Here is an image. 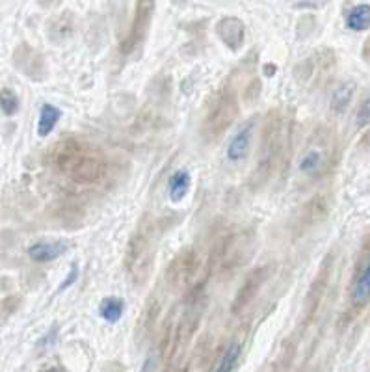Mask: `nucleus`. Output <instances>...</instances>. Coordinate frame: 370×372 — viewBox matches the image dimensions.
I'll list each match as a JSON object with an SVG mask.
<instances>
[{
    "instance_id": "dca6fc26",
    "label": "nucleus",
    "mask_w": 370,
    "mask_h": 372,
    "mask_svg": "<svg viewBox=\"0 0 370 372\" xmlns=\"http://www.w3.org/2000/svg\"><path fill=\"white\" fill-rule=\"evenodd\" d=\"M357 125H359V127L370 125V97L365 99V101L359 104V110H357Z\"/></svg>"
},
{
    "instance_id": "2eb2a0df",
    "label": "nucleus",
    "mask_w": 370,
    "mask_h": 372,
    "mask_svg": "<svg viewBox=\"0 0 370 372\" xmlns=\"http://www.w3.org/2000/svg\"><path fill=\"white\" fill-rule=\"evenodd\" d=\"M78 275H81V268H78V263H73L69 268V272H67V275H65V280L62 281V285H60L58 291L64 292L65 289H69L71 285H75L76 280H78Z\"/></svg>"
},
{
    "instance_id": "39448f33",
    "label": "nucleus",
    "mask_w": 370,
    "mask_h": 372,
    "mask_svg": "<svg viewBox=\"0 0 370 372\" xmlns=\"http://www.w3.org/2000/svg\"><path fill=\"white\" fill-rule=\"evenodd\" d=\"M190 184H192V179H190V173L186 170H179L170 177L167 181V194H170V200L173 203H179V201L184 200V195L188 194L190 190Z\"/></svg>"
},
{
    "instance_id": "ddd939ff",
    "label": "nucleus",
    "mask_w": 370,
    "mask_h": 372,
    "mask_svg": "<svg viewBox=\"0 0 370 372\" xmlns=\"http://www.w3.org/2000/svg\"><path fill=\"white\" fill-rule=\"evenodd\" d=\"M324 167V157L322 153L320 151H309L303 155V158H301L300 162V170L303 175H307V177H317L318 173L322 172Z\"/></svg>"
},
{
    "instance_id": "9b49d317",
    "label": "nucleus",
    "mask_w": 370,
    "mask_h": 372,
    "mask_svg": "<svg viewBox=\"0 0 370 372\" xmlns=\"http://www.w3.org/2000/svg\"><path fill=\"white\" fill-rule=\"evenodd\" d=\"M354 90H355V86L352 84V82H344L343 86H338L337 90H335V93H333V97H331L333 112L341 113L350 106L352 99H354Z\"/></svg>"
},
{
    "instance_id": "0eeeda50",
    "label": "nucleus",
    "mask_w": 370,
    "mask_h": 372,
    "mask_svg": "<svg viewBox=\"0 0 370 372\" xmlns=\"http://www.w3.org/2000/svg\"><path fill=\"white\" fill-rule=\"evenodd\" d=\"M125 313V302L118 296L104 298L99 305V315L101 319L108 324H118Z\"/></svg>"
},
{
    "instance_id": "4468645a",
    "label": "nucleus",
    "mask_w": 370,
    "mask_h": 372,
    "mask_svg": "<svg viewBox=\"0 0 370 372\" xmlns=\"http://www.w3.org/2000/svg\"><path fill=\"white\" fill-rule=\"evenodd\" d=\"M19 97H17V93L13 90H0V110L4 112V116H15L19 112Z\"/></svg>"
},
{
    "instance_id": "f03ea898",
    "label": "nucleus",
    "mask_w": 370,
    "mask_h": 372,
    "mask_svg": "<svg viewBox=\"0 0 370 372\" xmlns=\"http://www.w3.org/2000/svg\"><path fill=\"white\" fill-rule=\"evenodd\" d=\"M71 249L69 240H41L28 248V257L34 263H50L64 257Z\"/></svg>"
},
{
    "instance_id": "20e7f679",
    "label": "nucleus",
    "mask_w": 370,
    "mask_h": 372,
    "mask_svg": "<svg viewBox=\"0 0 370 372\" xmlns=\"http://www.w3.org/2000/svg\"><path fill=\"white\" fill-rule=\"evenodd\" d=\"M253 129H255V121L242 125L240 129L236 130V135H233L229 146H227V160L233 164H238L247 157L249 151V144H252Z\"/></svg>"
},
{
    "instance_id": "423d86ee",
    "label": "nucleus",
    "mask_w": 370,
    "mask_h": 372,
    "mask_svg": "<svg viewBox=\"0 0 370 372\" xmlns=\"http://www.w3.org/2000/svg\"><path fill=\"white\" fill-rule=\"evenodd\" d=\"M62 119V110L54 104L45 103L39 110V119H38V136L47 138L50 132L54 130V127L58 125V121Z\"/></svg>"
},
{
    "instance_id": "1a4fd4ad",
    "label": "nucleus",
    "mask_w": 370,
    "mask_h": 372,
    "mask_svg": "<svg viewBox=\"0 0 370 372\" xmlns=\"http://www.w3.org/2000/svg\"><path fill=\"white\" fill-rule=\"evenodd\" d=\"M355 305H366L370 302V261L365 265V268L361 270L359 277L355 281L354 292H352Z\"/></svg>"
},
{
    "instance_id": "7ed1b4c3",
    "label": "nucleus",
    "mask_w": 370,
    "mask_h": 372,
    "mask_svg": "<svg viewBox=\"0 0 370 372\" xmlns=\"http://www.w3.org/2000/svg\"><path fill=\"white\" fill-rule=\"evenodd\" d=\"M216 34L233 50H238L246 39V27L238 17H224L216 25Z\"/></svg>"
},
{
    "instance_id": "9d476101",
    "label": "nucleus",
    "mask_w": 370,
    "mask_h": 372,
    "mask_svg": "<svg viewBox=\"0 0 370 372\" xmlns=\"http://www.w3.org/2000/svg\"><path fill=\"white\" fill-rule=\"evenodd\" d=\"M264 272L266 270H259V272H255V274L249 277V280L246 281V285H244V289H242L240 292H238V296H236V303H235V311H238V309L242 308V305H246L249 300H252V296L257 292L259 285L263 283L264 280Z\"/></svg>"
},
{
    "instance_id": "6e6552de",
    "label": "nucleus",
    "mask_w": 370,
    "mask_h": 372,
    "mask_svg": "<svg viewBox=\"0 0 370 372\" xmlns=\"http://www.w3.org/2000/svg\"><path fill=\"white\" fill-rule=\"evenodd\" d=\"M346 27L354 32H363L370 28V4H357L346 15Z\"/></svg>"
},
{
    "instance_id": "f8f14e48",
    "label": "nucleus",
    "mask_w": 370,
    "mask_h": 372,
    "mask_svg": "<svg viewBox=\"0 0 370 372\" xmlns=\"http://www.w3.org/2000/svg\"><path fill=\"white\" fill-rule=\"evenodd\" d=\"M240 356H242L240 343H231V345L227 346V350L224 352V356H221L220 363H218V367L214 368V372H235L236 365L240 361Z\"/></svg>"
},
{
    "instance_id": "f257e3e1",
    "label": "nucleus",
    "mask_w": 370,
    "mask_h": 372,
    "mask_svg": "<svg viewBox=\"0 0 370 372\" xmlns=\"http://www.w3.org/2000/svg\"><path fill=\"white\" fill-rule=\"evenodd\" d=\"M236 113V101L231 93H221L220 99L216 101L214 108L209 113V127L212 132H220L229 125Z\"/></svg>"
}]
</instances>
